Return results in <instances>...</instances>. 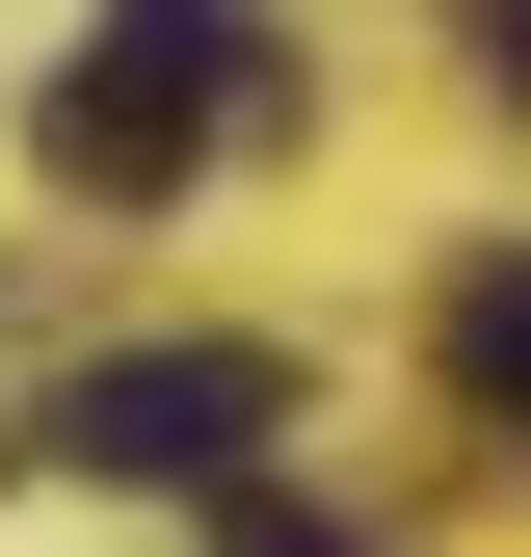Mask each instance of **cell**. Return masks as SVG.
<instances>
[{"instance_id":"1","label":"cell","mask_w":531,"mask_h":557,"mask_svg":"<svg viewBox=\"0 0 531 557\" xmlns=\"http://www.w3.org/2000/svg\"><path fill=\"white\" fill-rule=\"evenodd\" d=\"M266 107V53H239V0H107V53H53V107H27V160L81 186V213H160L186 160Z\"/></svg>"},{"instance_id":"2","label":"cell","mask_w":531,"mask_h":557,"mask_svg":"<svg viewBox=\"0 0 531 557\" xmlns=\"http://www.w3.org/2000/svg\"><path fill=\"white\" fill-rule=\"evenodd\" d=\"M293 425V345H107V372H53V478H239Z\"/></svg>"},{"instance_id":"3","label":"cell","mask_w":531,"mask_h":557,"mask_svg":"<svg viewBox=\"0 0 531 557\" xmlns=\"http://www.w3.org/2000/svg\"><path fill=\"white\" fill-rule=\"evenodd\" d=\"M452 398H479V425H531V265H479V293H452Z\"/></svg>"},{"instance_id":"4","label":"cell","mask_w":531,"mask_h":557,"mask_svg":"<svg viewBox=\"0 0 531 557\" xmlns=\"http://www.w3.org/2000/svg\"><path fill=\"white\" fill-rule=\"evenodd\" d=\"M213 557H372L346 505H213Z\"/></svg>"},{"instance_id":"5","label":"cell","mask_w":531,"mask_h":557,"mask_svg":"<svg viewBox=\"0 0 531 557\" xmlns=\"http://www.w3.org/2000/svg\"><path fill=\"white\" fill-rule=\"evenodd\" d=\"M479 81H505V107H531V0H479Z\"/></svg>"}]
</instances>
